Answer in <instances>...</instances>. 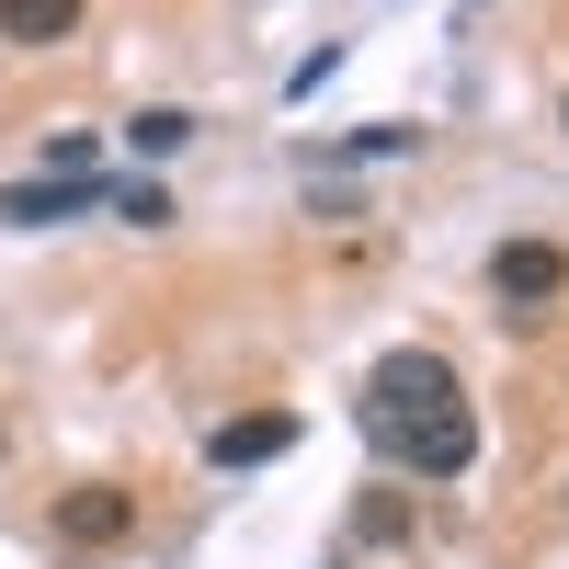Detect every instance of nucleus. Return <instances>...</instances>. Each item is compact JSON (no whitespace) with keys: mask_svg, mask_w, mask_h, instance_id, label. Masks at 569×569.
<instances>
[{"mask_svg":"<svg viewBox=\"0 0 569 569\" xmlns=\"http://www.w3.org/2000/svg\"><path fill=\"white\" fill-rule=\"evenodd\" d=\"M558 126H569V103H558Z\"/></svg>","mask_w":569,"mask_h":569,"instance_id":"nucleus-13","label":"nucleus"},{"mask_svg":"<svg viewBox=\"0 0 569 569\" xmlns=\"http://www.w3.org/2000/svg\"><path fill=\"white\" fill-rule=\"evenodd\" d=\"M421 149V126H353V137H308V171H353V160H410Z\"/></svg>","mask_w":569,"mask_h":569,"instance_id":"nucleus-5","label":"nucleus"},{"mask_svg":"<svg viewBox=\"0 0 569 569\" xmlns=\"http://www.w3.org/2000/svg\"><path fill=\"white\" fill-rule=\"evenodd\" d=\"M80 206H91V182H58V171L0 182V217H12V228H58V217H80Z\"/></svg>","mask_w":569,"mask_h":569,"instance_id":"nucleus-6","label":"nucleus"},{"mask_svg":"<svg viewBox=\"0 0 569 569\" xmlns=\"http://www.w3.org/2000/svg\"><path fill=\"white\" fill-rule=\"evenodd\" d=\"M433 399H456V365H445L433 342H399V353H376V365H365L353 421L376 433V421H410V410H433Z\"/></svg>","mask_w":569,"mask_h":569,"instance_id":"nucleus-2","label":"nucleus"},{"mask_svg":"<svg viewBox=\"0 0 569 569\" xmlns=\"http://www.w3.org/2000/svg\"><path fill=\"white\" fill-rule=\"evenodd\" d=\"M126 525H137L126 490H69V501H58V536H69V547H114Z\"/></svg>","mask_w":569,"mask_h":569,"instance_id":"nucleus-7","label":"nucleus"},{"mask_svg":"<svg viewBox=\"0 0 569 569\" xmlns=\"http://www.w3.org/2000/svg\"><path fill=\"white\" fill-rule=\"evenodd\" d=\"M0 34L12 46H58V34H80V0H0Z\"/></svg>","mask_w":569,"mask_h":569,"instance_id":"nucleus-8","label":"nucleus"},{"mask_svg":"<svg viewBox=\"0 0 569 569\" xmlns=\"http://www.w3.org/2000/svg\"><path fill=\"white\" fill-rule=\"evenodd\" d=\"M126 149H137V160H182V149H194V114H182V103L126 114Z\"/></svg>","mask_w":569,"mask_h":569,"instance_id":"nucleus-9","label":"nucleus"},{"mask_svg":"<svg viewBox=\"0 0 569 569\" xmlns=\"http://www.w3.org/2000/svg\"><path fill=\"white\" fill-rule=\"evenodd\" d=\"M490 297H501V308L569 297V251H558V240H501V251H490Z\"/></svg>","mask_w":569,"mask_h":569,"instance_id":"nucleus-3","label":"nucleus"},{"mask_svg":"<svg viewBox=\"0 0 569 569\" xmlns=\"http://www.w3.org/2000/svg\"><path fill=\"white\" fill-rule=\"evenodd\" d=\"M365 445L388 456V467H410V479H467V456H479V410H467V388H456V399L410 410V421H376Z\"/></svg>","mask_w":569,"mask_h":569,"instance_id":"nucleus-1","label":"nucleus"},{"mask_svg":"<svg viewBox=\"0 0 569 569\" xmlns=\"http://www.w3.org/2000/svg\"><path fill=\"white\" fill-rule=\"evenodd\" d=\"M353 536H365V547H399V536H410V501H399V490H376V501L353 512Z\"/></svg>","mask_w":569,"mask_h":569,"instance_id":"nucleus-10","label":"nucleus"},{"mask_svg":"<svg viewBox=\"0 0 569 569\" xmlns=\"http://www.w3.org/2000/svg\"><path fill=\"white\" fill-rule=\"evenodd\" d=\"M0 456H12V433H0Z\"/></svg>","mask_w":569,"mask_h":569,"instance_id":"nucleus-12","label":"nucleus"},{"mask_svg":"<svg viewBox=\"0 0 569 569\" xmlns=\"http://www.w3.org/2000/svg\"><path fill=\"white\" fill-rule=\"evenodd\" d=\"M273 456H297V410H240V421H217L206 433V467H273Z\"/></svg>","mask_w":569,"mask_h":569,"instance_id":"nucleus-4","label":"nucleus"},{"mask_svg":"<svg viewBox=\"0 0 569 569\" xmlns=\"http://www.w3.org/2000/svg\"><path fill=\"white\" fill-rule=\"evenodd\" d=\"M114 217H126V228H171V194H160V182H126Z\"/></svg>","mask_w":569,"mask_h":569,"instance_id":"nucleus-11","label":"nucleus"}]
</instances>
